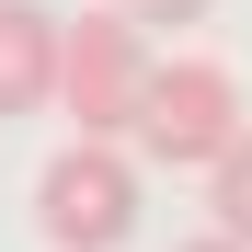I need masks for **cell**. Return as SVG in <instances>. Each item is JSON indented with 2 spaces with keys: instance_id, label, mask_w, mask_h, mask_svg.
I'll return each instance as SVG.
<instances>
[{
  "instance_id": "obj_3",
  "label": "cell",
  "mask_w": 252,
  "mask_h": 252,
  "mask_svg": "<svg viewBox=\"0 0 252 252\" xmlns=\"http://www.w3.org/2000/svg\"><path fill=\"white\" fill-rule=\"evenodd\" d=\"M138 80H149V23H126L115 0L58 23V103H69V138H126Z\"/></svg>"
},
{
  "instance_id": "obj_5",
  "label": "cell",
  "mask_w": 252,
  "mask_h": 252,
  "mask_svg": "<svg viewBox=\"0 0 252 252\" xmlns=\"http://www.w3.org/2000/svg\"><path fill=\"white\" fill-rule=\"evenodd\" d=\"M206 206H218V229H229V241H252V126L206 160Z\"/></svg>"
},
{
  "instance_id": "obj_4",
  "label": "cell",
  "mask_w": 252,
  "mask_h": 252,
  "mask_svg": "<svg viewBox=\"0 0 252 252\" xmlns=\"http://www.w3.org/2000/svg\"><path fill=\"white\" fill-rule=\"evenodd\" d=\"M58 103V12L46 0H0V115Z\"/></svg>"
},
{
  "instance_id": "obj_6",
  "label": "cell",
  "mask_w": 252,
  "mask_h": 252,
  "mask_svg": "<svg viewBox=\"0 0 252 252\" xmlns=\"http://www.w3.org/2000/svg\"><path fill=\"white\" fill-rule=\"evenodd\" d=\"M115 12H126V23H160V34H172V23H206V0H115Z\"/></svg>"
},
{
  "instance_id": "obj_2",
  "label": "cell",
  "mask_w": 252,
  "mask_h": 252,
  "mask_svg": "<svg viewBox=\"0 0 252 252\" xmlns=\"http://www.w3.org/2000/svg\"><path fill=\"white\" fill-rule=\"evenodd\" d=\"M34 229L58 252H115L138 241V149L126 138H69L34 172Z\"/></svg>"
},
{
  "instance_id": "obj_7",
  "label": "cell",
  "mask_w": 252,
  "mask_h": 252,
  "mask_svg": "<svg viewBox=\"0 0 252 252\" xmlns=\"http://www.w3.org/2000/svg\"><path fill=\"white\" fill-rule=\"evenodd\" d=\"M184 252H252V241H229V229H206V241H184Z\"/></svg>"
},
{
  "instance_id": "obj_1",
  "label": "cell",
  "mask_w": 252,
  "mask_h": 252,
  "mask_svg": "<svg viewBox=\"0 0 252 252\" xmlns=\"http://www.w3.org/2000/svg\"><path fill=\"white\" fill-rule=\"evenodd\" d=\"M241 126H252V103H241V80H229L218 58H149L138 115H126V149L160 160V172H206Z\"/></svg>"
}]
</instances>
